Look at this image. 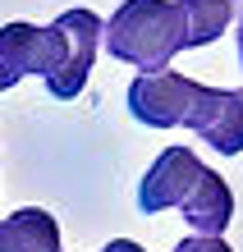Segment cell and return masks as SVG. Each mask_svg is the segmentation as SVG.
Listing matches in <instances>:
<instances>
[{"instance_id": "1", "label": "cell", "mask_w": 243, "mask_h": 252, "mask_svg": "<svg viewBox=\"0 0 243 252\" xmlns=\"http://www.w3.org/2000/svg\"><path fill=\"white\" fill-rule=\"evenodd\" d=\"M230 23V0H124L101 28V51L138 73H161L179 51L211 46Z\"/></svg>"}, {"instance_id": "2", "label": "cell", "mask_w": 243, "mask_h": 252, "mask_svg": "<svg viewBox=\"0 0 243 252\" xmlns=\"http://www.w3.org/2000/svg\"><path fill=\"white\" fill-rule=\"evenodd\" d=\"M124 101H129V115L147 128H193L197 133L225 101V87H207L174 69H161V73H138L129 83Z\"/></svg>"}, {"instance_id": "3", "label": "cell", "mask_w": 243, "mask_h": 252, "mask_svg": "<svg viewBox=\"0 0 243 252\" xmlns=\"http://www.w3.org/2000/svg\"><path fill=\"white\" fill-rule=\"evenodd\" d=\"M101 28L105 19L92 9H65L41 28V37H46V78L41 83L55 101H73L87 87V73L101 51Z\"/></svg>"}, {"instance_id": "4", "label": "cell", "mask_w": 243, "mask_h": 252, "mask_svg": "<svg viewBox=\"0 0 243 252\" xmlns=\"http://www.w3.org/2000/svg\"><path fill=\"white\" fill-rule=\"evenodd\" d=\"M207 165L197 160L193 147H165V152L147 165L142 184H138V211L142 216H161V211H179L188 202V192L202 184Z\"/></svg>"}, {"instance_id": "5", "label": "cell", "mask_w": 243, "mask_h": 252, "mask_svg": "<svg viewBox=\"0 0 243 252\" xmlns=\"http://www.w3.org/2000/svg\"><path fill=\"white\" fill-rule=\"evenodd\" d=\"M46 78V37L37 23H5L0 28V92L23 78Z\"/></svg>"}, {"instance_id": "6", "label": "cell", "mask_w": 243, "mask_h": 252, "mask_svg": "<svg viewBox=\"0 0 243 252\" xmlns=\"http://www.w3.org/2000/svg\"><path fill=\"white\" fill-rule=\"evenodd\" d=\"M179 211H184V225L197 239H225V229H230V220H234V192H230V184H225L216 170H207L202 184L188 192V202L179 206Z\"/></svg>"}, {"instance_id": "7", "label": "cell", "mask_w": 243, "mask_h": 252, "mask_svg": "<svg viewBox=\"0 0 243 252\" xmlns=\"http://www.w3.org/2000/svg\"><path fill=\"white\" fill-rule=\"evenodd\" d=\"M0 252H65L60 248V225L41 206H23L0 220Z\"/></svg>"}, {"instance_id": "8", "label": "cell", "mask_w": 243, "mask_h": 252, "mask_svg": "<svg viewBox=\"0 0 243 252\" xmlns=\"http://www.w3.org/2000/svg\"><path fill=\"white\" fill-rule=\"evenodd\" d=\"M197 138L207 147H216L220 156H239L243 152V87H225V101L216 106V115L197 128Z\"/></svg>"}, {"instance_id": "9", "label": "cell", "mask_w": 243, "mask_h": 252, "mask_svg": "<svg viewBox=\"0 0 243 252\" xmlns=\"http://www.w3.org/2000/svg\"><path fill=\"white\" fill-rule=\"evenodd\" d=\"M170 252H234V248L225 243V239H197V234H193V239H184V243H174Z\"/></svg>"}, {"instance_id": "10", "label": "cell", "mask_w": 243, "mask_h": 252, "mask_svg": "<svg viewBox=\"0 0 243 252\" xmlns=\"http://www.w3.org/2000/svg\"><path fill=\"white\" fill-rule=\"evenodd\" d=\"M101 252H147V248H142V243H133V239H110Z\"/></svg>"}, {"instance_id": "11", "label": "cell", "mask_w": 243, "mask_h": 252, "mask_svg": "<svg viewBox=\"0 0 243 252\" xmlns=\"http://www.w3.org/2000/svg\"><path fill=\"white\" fill-rule=\"evenodd\" d=\"M230 14H234V28L243 23V0H230Z\"/></svg>"}, {"instance_id": "12", "label": "cell", "mask_w": 243, "mask_h": 252, "mask_svg": "<svg viewBox=\"0 0 243 252\" xmlns=\"http://www.w3.org/2000/svg\"><path fill=\"white\" fill-rule=\"evenodd\" d=\"M239 64H243V23H239Z\"/></svg>"}]
</instances>
